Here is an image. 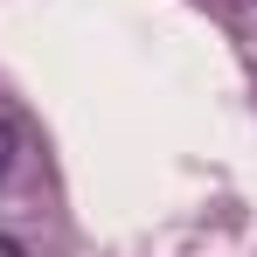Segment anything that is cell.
<instances>
[{
    "instance_id": "6da1fadb",
    "label": "cell",
    "mask_w": 257,
    "mask_h": 257,
    "mask_svg": "<svg viewBox=\"0 0 257 257\" xmlns=\"http://www.w3.org/2000/svg\"><path fill=\"white\" fill-rule=\"evenodd\" d=\"M0 257H21V250H14V243H7V236H0Z\"/></svg>"
},
{
    "instance_id": "7a4b0ae2",
    "label": "cell",
    "mask_w": 257,
    "mask_h": 257,
    "mask_svg": "<svg viewBox=\"0 0 257 257\" xmlns=\"http://www.w3.org/2000/svg\"><path fill=\"white\" fill-rule=\"evenodd\" d=\"M0 167H7V139H0Z\"/></svg>"
}]
</instances>
